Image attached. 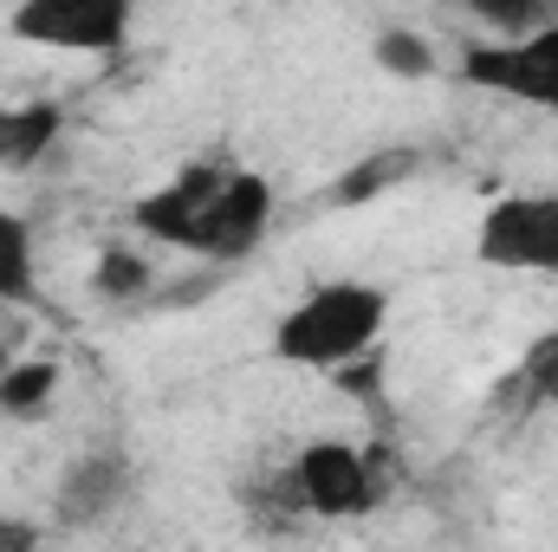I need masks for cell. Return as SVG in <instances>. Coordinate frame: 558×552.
<instances>
[{
    "label": "cell",
    "instance_id": "cell-10",
    "mask_svg": "<svg viewBox=\"0 0 558 552\" xmlns=\"http://www.w3.org/2000/svg\"><path fill=\"white\" fill-rule=\"evenodd\" d=\"M39 292V241L20 208L0 202V305H26Z\"/></svg>",
    "mask_w": 558,
    "mask_h": 552
},
{
    "label": "cell",
    "instance_id": "cell-5",
    "mask_svg": "<svg viewBox=\"0 0 558 552\" xmlns=\"http://www.w3.org/2000/svg\"><path fill=\"white\" fill-rule=\"evenodd\" d=\"M143 0H13L7 33L52 59H118L137 33Z\"/></svg>",
    "mask_w": 558,
    "mask_h": 552
},
{
    "label": "cell",
    "instance_id": "cell-14",
    "mask_svg": "<svg viewBox=\"0 0 558 552\" xmlns=\"http://www.w3.org/2000/svg\"><path fill=\"white\" fill-rule=\"evenodd\" d=\"M13 358H20V351H13V345L0 338V377H7V364H13Z\"/></svg>",
    "mask_w": 558,
    "mask_h": 552
},
{
    "label": "cell",
    "instance_id": "cell-1",
    "mask_svg": "<svg viewBox=\"0 0 558 552\" xmlns=\"http://www.w3.org/2000/svg\"><path fill=\"white\" fill-rule=\"evenodd\" d=\"M279 215V189L267 169L234 156H189L156 189L131 202V228L208 267H241L267 248Z\"/></svg>",
    "mask_w": 558,
    "mask_h": 552
},
{
    "label": "cell",
    "instance_id": "cell-8",
    "mask_svg": "<svg viewBox=\"0 0 558 552\" xmlns=\"http://www.w3.org/2000/svg\"><path fill=\"white\" fill-rule=\"evenodd\" d=\"M124 481H131V468L118 455H78L59 481V514L65 520H105L124 501Z\"/></svg>",
    "mask_w": 558,
    "mask_h": 552
},
{
    "label": "cell",
    "instance_id": "cell-12",
    "mask_svg": "<svg viewBox=\"0 0 558 552\" xmlns=\"http://www.w3.org/2000/svg\"><path fill=\"white\" fill-rule=\"evenodd\" d=\"M149 261H143L131 241H105L98 261H92V292L98 299H143L149 292Z\"/></svg>",
    "mask_w": 558,
    "mask_h": 552
},
{
    "label": "cell",
    "instance_id": "cell-6",
    "mask_svg": "<svg viewBox=\"0 0 558 552\" xmlns=\"http://www.w3.org/2000/svg\"><path fill=\"white\" fill-rule=\"evenodd\" d=\"M292 494L305 514L318 520H357L377 507V468L357 442L344 435H312L299 455H292Z\"/></svg>",
    "mask_w": 558,
    "mask_h": 552
},
{
    "label": "cell",
    "instance_id": "cell-11",
    "mask_svg": "<svg viewBox=\"0 0 558 552\" xmlns=\"http://www.w3.org/2000/svg\"><path fill=\"white\" fill-rule=\"evenodd\" d=\"M371 59H377L384 79H397V85H428V79H441V52H435V39L416 33V26H384V33L371 39Z\"/></svg>",
    "mask_w": 558,
    "mask_h": 552
},
{
    "label": "cell",
    "instance_id": "cell-7",
    "mask_svg": "<svg viewBox=\"0 0 558 552\" xmlns=\"http://www.w3.org/2000/svg\"><path fill=\"white\" fill-rule=\"evenodd\" d=\"M72 131L65 98L52 92H26V98H0V176H33L52 163V149Z\"/></svg>",
    "mask_w": 558,
    "mask_h": 552
},
{
    "label": "cell",
    "instance_id": "cell-3",
    "mask_svg": "<svg viewBox=\"0 0 558 552\" xmlns=\"http://www.w3.org/2000/svg\"><path fill=\"white\" fill-rule=\"evenodd\" d=\"M454 79L487 92V98L558 118V13L513 26V33H474L454 52Z\"/></svg>",
    "mask_w": 558,
    "mask_h": 552
},
{
    "label": "cell",
    "instance_id": "cell-4",
    "mask_svg": "<svg viewBox=\"0 0 558 552\" xmlns=\"http://www.w3.org/2000/svg\"><path fill=\"white\" fill-rule=\"evenodd\" d=\"M474 261L487 274L558 279V189H500L474 215Z\"/></svg>",
    "mask_w": 558,
    "mask_h": 552
},
{
    "label": "cell",
    "instance_id": "cell-9",
    "mask_svg": "<svg viewBox=\"0 0 558 552\" xmlns=\"http://www.w3.org/2000/svg\"><path fill=\"white\" fill-rule=\"evenodd\" d=\"M59 391H65V364L59 358H39V351H20L7 364V377H0V416L39 422V416H52Z\"/></svg>",
    "mask_w": 558,
    "mask_h": 552
},
{
    "label": "cell",
    "instance_id": "cell-13",
    "mask_svg": "<svg viewBox=\"0 0 558 552\" xmlns=\"http://www.w3.org/2000/svg\"><path fill=\"white\" fill-rule=\"evenodd\" d=\"M403 169H410V156H371V163H357L351 176H338V195H331V202H338V208H357V202L384 195Z\"/></svg>",
    "mask_w": 558,
    "mask_h": 552
},
{
    "label": "cell",
    "instance_id": "cell-2",
    "mask_svg": "<svg viewBox=\"0 0 558 552\" xmlns=\"http://www.w3.org/2000/svg\"><path fill=\"white\" fill-rule=\"evenodd\" d=\"M390 286L364 274H331L312 279L267 332V351L292 371H318V377H344L357 364L377 358L384 332H390Z\"/></svg>",
    "mask_w": 558,
    "mask_h": 552
}]
</instances>
